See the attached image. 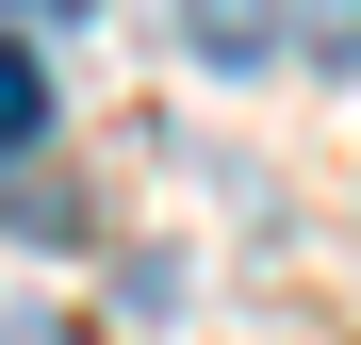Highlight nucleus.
Returning <instances> with one entry per match:
<instances>
[{
  "mask_svg": "<svg viewBox=\"0 0 361 345\" xmlns=\"http://www.w3.org/2000/svg\"><path fill=\"white\" fill-rule=\"evenodd\" d=\"M180 49L214 83H247V66H279V0H180Z\"/></svg>",
  "mask_w": 361,
  "mask_h": 345,
  "instance_id": "1",
  "label": "nucleus"
},
{
  "mask_svg": "<svg viewBox=\"0 0 361 345\" xmlns=\"http://www.w3.org/2000/svg\"><path fill=\"white\" fill-rule=\"evenodd\" d=\"M49 148V66H33V33H0V164H33Z\"/></svg>",
  "mask_w": 361,
  "mask_h": 345,
  "instance_id": "2",
  "label": "nucleus"
},
{
  "mask_svg": "<svg viewBox=\"0 0 361 345\" xmlns=\"http://www.w3.org/2000/svg\"><path fill=\"white\" fill-rule=\"evenodd\" d=\"M279 49H295V66H361V0H279Z\"/></svg>",
  "mask_w": 361,
  "mask_h": 345,
  "instance_id": "3",
  "label": "nucleus"
},
{
  "mask_svg": "<svg viewBox=\"0 0 361 345\" xmlns=\"http://www.w3.org/2000/svg\"><path fill=\"white\" fill-rule=\"evenodd\" d=\"M0 17H17V33L49 49V33H99V0H0Z\"/></svg>",
  "mask_w": 361,
  "mask_h": 345,
  "instance_id": "4",
  "label": "nucleus"
}]
</instances>
